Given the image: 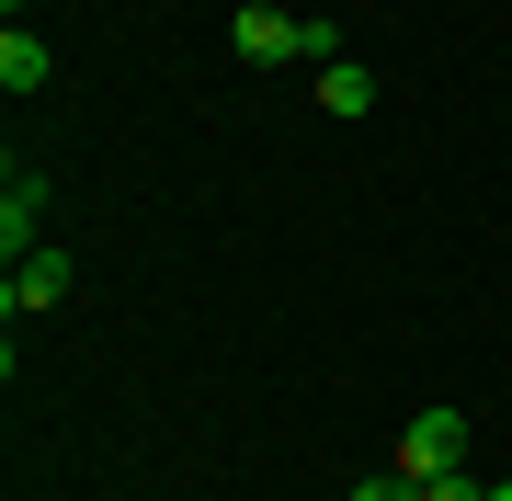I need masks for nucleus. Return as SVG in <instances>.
<instances>
[{
	"instance_id": "nucleus-5",
	"label": "nucleus",
	"mask_w": 512,
	"mask_h": 501,
	"mask_svg": "<svg viewBox=\"0 0 512 501\" xmlns=\"http://www.w3.org/2000/svg\"><path fill=\"white\" fill-rule=\"evenodd\" d=\"M46 80H57V57L35 46V23H0V92H12V103H35Z\"/></svg>"
},
{
	"instance_id": "nucleus-4",
	"label": "nucleus",
	"mask_w": 512,
	"mask_h": 501,
	"mask_svg": "<svg viewBox=\"0 0 512 501\" xmlns=\"http://www.w3.org/2000/svg\"><path fill=\"white\" fill-rule=\"evenodd\" d=\"M35 217H46V171H0V251H12V262H23V251H46V240H35Z\"/></svg>"
},
{
	"instance_id": "nucleus-8",
	"label": "nucleus",
	"mask_w": 512,
	"mask_h": 501,
	"mask_svg": "<svg viewBox=\"0 0 512 501\" xmlns=\"http://www.w3.org/2000/svg\"><path fill=\"white\" fill-rule=\"evenodd\" d=\"M421 501H490V490H478L467 467H444V479H421Z\"/></svg>"
},
{
	"instance_id": "nucleus-3",
	"label": "nucleus",
	"mask_w": 512,
	"mask_h": 501,
	"mask_svg": "<svg viewBox=\"0 0 512 501\" xmlns=\"http://www.w3.org/2000/svg\"><path fill=\"white\" fill-rule=\"evenodd\" d=\"M57 297H69V251H23L12 274H0V319H12V331H23V319H46Z\"/></svg>"
},
{
	"instance_id": "nucleus-6",
	"label": "nucleus",
	"mask_w": 512,
	"mask_h": 501,
	"mask_svg": "<svg viewBox=\"0 0 512 501\" xmlns=\"http://www.w3.org/2000/svg\"><path fill=\"white\" fill-rule=\"evenodd\" d=\"M319 103L342 114V126H353V114H376V69H353V57H319Z\"/></svg>"
},
{
	"instance_id": "nucleus-1",
	"label": "nucleus",
	"mask_w": 512,
	"mask_h": 501,
	"mask_svg": "<svg viewBox=\"0 0 512 501\" xmlns=\"http://www.w3.org/2000/svg\"><path fill=\"white\" fill-rule=\"evenodd\" d=\"M228 46H239V57H262V69H274V57H342V46H330V23H308V12H274V0H239Z\"/></svg>"
},
{
	"instance_id": "nucleus-7",
	"label": "nucleus",
	"mask_w": 512,
	"mask_h": 501,
	"mask_svg": "<svg viewBox=\"0 0 512 501\" xmlns=\"http://www.w3.org/2000/svg\"><path fill=\"white\" fill-rule=\"evenodd\" d=\"M342 501H421V479H399V467H376V479H353Z\"/></svg>"
},
{
	"instance_id": "nucleus-2",
	"label": "nucleus",
	"mask_w": 512,
	"mask_h": 501,
	"mask_svg": "<svg viewBox=\"0 0 512 501\" xmlns=\"http://www.w3.org/2000/svg\"><path fill=\"white\" fill-rule=\"evenodd\" d=\"M387 467H399V479H444V467H467V410H421Z\"/></svg>"
},
{
	"instance_id": "nucleus-9",
	"label": "nucleus",
	"mask_w": 512,
	"mask_h": 501,
	"mask_svg": "<svg viewBox=\"0 0 512 501\" xmlns=\"http://www.w3.org/2000/svg\"><path fill=\"white\" fill-rule=\"evenodd\" d=\"M490 501H512V479H490Z\"/></svg>"
}]
</instances>
